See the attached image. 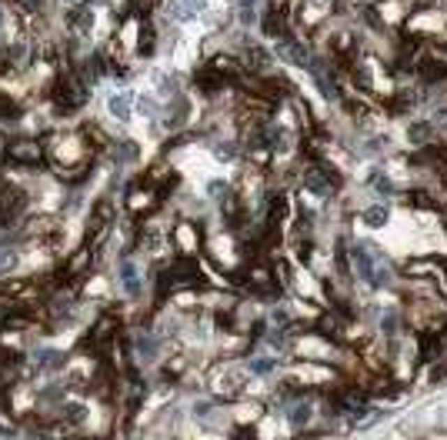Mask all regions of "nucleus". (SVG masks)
<instances>
[{"label": "nucleus", "mask_w": 447, "mask_h": 440, "mask_svg": "<svg viewBox=\"0 0 447 440\" xmlns=\"http://www.w3.org/2000/svg\"><path fill=\"white\" fill-rule=\"evenodd\" d=\"M10 160H17V164H37L40 160V144L37 140H17V144H10Z\"/></svg>", "instance_id": "f257e3e1"}, {"label": "nucleus", "mask_w": 447, "mask_h": 440, "mask_svg": "<svg viewBox=\"0 0 447 440\" xmlns=\"http://www.w3.org/2000/svg\"><path fill=\"white\" fill-rule=\"evenodd\" d=\"M278 57H280V61H287V63H297V67L310 63L304 44H294V40H280V44H278Z\"/></svg>", "instance_id": "f03ea898"}, {"label": "nucleus", "mask_w": 447, "mask_h": 440, "mask_svg": "<svg viewBox=\"0 0 447 440\" xmlns=\"http://www.w3.org/2000/svg\"><path fill=\"white\" fill-rule=\"evenodd\" d=\"M207 7V0H174L170 3V14L177 17V20H190V17H197Z\"/></svg>", "instance_id": "7ed1b4c3"}, {"label": "nucleus", "mask_w": 447, "mask_h": 440, "mask_svg": "<svg viewBox=\"0 0 447 440\" xmlns=\"http://www.w3.org/2000/svg\"><path fill=\"white\" fill-rule=\"evenodd\" d=\"M110 114H114V117H121V121H127V117H130V93H117V97H110Z\"/></svg>", "instance_id": "20e7f679"}, {"label": "nucleus", "mask_w": 447, "mask_h": 440, "mask_svg": "<svg viewBox=\"0 0 447 440\" xmlns=\"http://www.w3.org/2000/svg\"><path fill=\"white\" fill-rule=\"evenodd\" d=\"M364 220H368V227H384L387 207H368V211H364Z\"/></svg>", "instance_id": "39448f33"}, {"label": "nucleus", "mask_w": 447, "mask_h": 440, "mask_svg": "<svg viewBox=\"0 0 447 440\" xmlns=\"http://www.w3.org/2000/svg\"><path fill=\"white\" fill-rule=\"evenodd\" d=\"M0 207H3V211H20V207H24V197H20V190H3V197H0Z\"/></svg>", "instance_id": "423d86ee"}, {"label": "nucleus", "mask_w": 447, "mask_h": 440, "mask_svg": "<svg viewBox=\"0 0 447 440\" xmlns=\"http://www.w3.org/2000/svg\"><path fill=\"white\" fill-rule=\"evenodd\" d=\"M308 417H310V407H308V404H294V407H291V424H294V427L308 424Z\"/></svg>", "instance_id": "0eeeda50"}, {"label": "nucleus", "mask_w": 447, "mask_h": 440, "mask_svg": "<svg viewBox=\"0 0 447 440\" xmlns=\"http://www.w3.org/2000/svg\"><path fill=\"white\" fill-rule=\"evenodd\" d=\"M317 80H321V91H324V97H338V84H334V77H327L321 67H317Z\"/></svg>", "instance_id": "6e6552de"}, {"label": "nucleus", "mask_w": 447, "mask_h": 440, "mask_svg": "<svg viewBox=\"0 0 447 440\" xmlns=\"http://www.w3.org/2000/svg\"><path fill=\"white\" fill-rule=\"evenodd\" d=\"M308 187H314L317 194H331V183H327L324 177L317 174V170H314V174H308Z\"/></svg>", "instance_id": "1a4fd4ad"}, {"label": "nucleus", "mask_w": 447, "mask_h": 440, "mask_svg": "<svg viewBox=\"0 0 447 440\" xmlns=\"http://www.w3.org/2000/svg\"><path fill=\"white\" fill-rule=\"evenodd\" d=\"M247 57H254V67H267V61H271V57H267V54H264L261 47H250V50H247Z\"/></svg>", "instance_id": "9d476101"}, {"label": "nucleus", "mask_w": 447, "mask_h": 440, "mask_svg": "<svg viewBox=\"0 0 447 440\" xmlns=\"http://www.w3.org/2000/svg\"><path fill=\"white\" fill-rule=\"evenodd\" d=\"M254 14H257V10H254V0H244V3H241V20H244V24H250V20H254Z\"/></svg>", "instance_id": "9b49d317"}, {"label": "nucleus", "mask_w": 447, "mask_h": 440, "mask_svg": "<svg viewBox=\"0 0 447 440\" xmlns=\"http://www.w3.org/2000/svg\"><path fill=\"white\" fill-rule=\"evenodd\" d=\"M14 267V254L7 247H0V271H10Z\"/></svg>", "instance_id": "f8f14e48"}, {"label": "nucleus", "mask_w": 447, "mask_h": 440, "mask_svg": "<svg viewBox=\"0 0 447 440\" xmlns=\"http://www.w3.org/2000/svg\"><path fill=\"white\" fill-rule=\"evenodd\" d=\"M411 137H427V127H424V123H414V127H411Z\"/></svg>", "instance_id": "ddd939ff"}, {"label": "nucleus", "mask_w": 447, "mask_h": 440, "mask_svg": "<svg viewBox=\"0 0 447 440\" xmlns=\"http://www.w3.org/2000/svg\"><path fill=\"white\" fill-rule=\"evenodd\" d=\"M27 3H31V7H33V3H40V0H27Z\"/></svg>", "instance_id": "4468645a"}]
</instances>
